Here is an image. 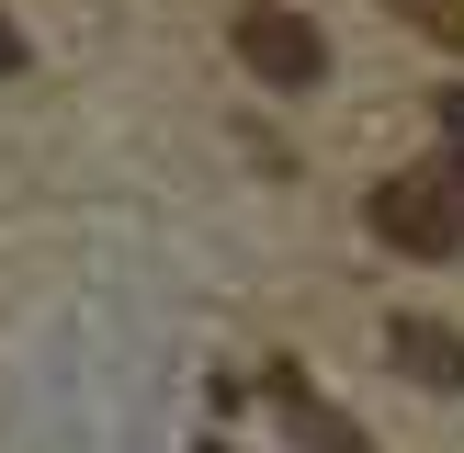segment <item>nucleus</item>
<instances>
[{"mask_svg": "<svg viewBox=\"0 0 464 453\" xmlns=\"http://www.w3.org/2000/svg\"><path fill=\"white\" fill-rule=\"evenodd\" d=\"M374 238L408 249V261H453V249H464V193H453L442 170H397V181H374Z\"/></svg>", "mask_w": 464, "mask_h": 453, "instance_id": "obj_1", "label": "nucleus"}, {"mask_svg": "<svg viewBox=\"0 0 464 453\" xmlns=\"http://www.w3.org/2000/svg\"><path fill=\"white\" fill-rule=\"evenodd\" d=\"M238 68H261L272 91H317L329 80V45H317V23L295 0H249L238 12Z\"/></svg>", "mask_w": 464, "mask_h": 453, "instance_id": "obj_2", "label": "nucleus"}, {"mask_svg": "<svg viewBox=\"0 0 464 453\" xmlns=\"http://www.w3.org/2000/svg\"><path fill=\"white\" fill-rule=\"evenodd\" d=\"M385 352H397V374L408 385H464V329H442V317H397V329H385Z\"/></svg>", "mask_w": 464, "mask_h": 453, "instance_id": "obj_3", "label": "nucleus"}, {"mask_svg": "<svg viewBox=\"0 0 464 453\" xmlns=\"http://www.w3.org/2000/svg\"><path fill=\"white\" fill-rule=\"evenodd\" d=\"M272 397H284V419H295V442H306V453H374V430L340 419V408H317L306 385H295V362H272Z\"/></svg>", "mask_w": 464, "mask_h": 453, "instance_id": "obj_4", "label": "nucleus"}, {"mask_svg": "<svg viewBox=\"0 0 464 453\" xmlns=\"http://www.w3.org/2000/svg\"><path fill=\"white\" fill-rule=\"evenodd\" d=\"M430 125H442V181L464 193V91H442V102H430Z\"/></svg>", "mask_w": 464, "mask_h": 453, "instance_id": "obj_5", "label": "nucleus"}, {"mask_svg": "<svg viewBox=\"0 0 464 453\" xmlns=\"http://www.w3.org/2000/svg\"><path fill=\"white\" fill-rule=\"evenodd\" d=\"M408 23H420V34H442V45H464V0H408Z\"/></svg>", "mask_w": 464, "mask_h": 453, "instance_id": "obj_6", "label": "nucleus"}, {"mask_svg": "<svg viewBox=\"0 0 464 453\" xmlns=\"http://www.w3.org/2000/svg\"><path fill=\"white\" fill-rule=\"evenodd\" d=\"M12 68H23V23L0 12V80H12Z\"/></svg>", "mask_w": 464, "mask_h": 453, "instance_id": "obj_7", "label": "nucleus"}]
</instances>
